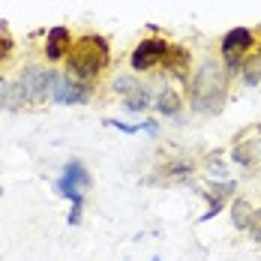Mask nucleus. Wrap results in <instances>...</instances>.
I'll use <instances>...</instances> for the list:
<instances>
[{
    "mask_svg": "<svg viewBox=\"0 0 261 261\" xmlns=\"http://www.w3.org/2000/svg\"><path fill=\"white\" fill-rule=\"evenodd\" d=\"M90 96H93V84H84V81L72 79L66 69L57 72V81L51 87L54 105H84V102H90Z\"/></svg>",
    "mask_w": 261,
    "mask_h": 261,
    "instance_id": "obj_5",
    "label": "nucleus"
},
{
    "mask_svg": "<svg viewBox=\"0 0 261 261\" xmlns=\"http://www.w3.org/2000/svg\"><path fill=\"white\" fill-rule=\"evenodd\" d=\"M102 123L108 126V129L123 132V135H138V132H141V126H138V123H126V120H117V117H105Z\"/></svg>",
    "mask_w": 261,
    "mask_h": 261,
    "instance_id": "obj_22",
    "label": "nucleus"
},
{
    "mask_svg": "<svg viewBox=\"0 0 261 261\" xmlns=\"http://www.w3.org/2000/svg\"><path fill=\"white\" fill-rule=\"evenodd\" d=\"M153 90L150 87H138L135 93H129L126 99H123V111H129V114H144L150 105H153Z\"/></svg>",
    "mask_w": 261,
    "mask_h": 261,
    "instance_id": "obj_12",
    "label": "nucleus"
},
{
    "mask_svg": "<svg viewBox=\"0 0 261 261\" xmlns=\"http://www.w3.org/2000/svg\"><path fill=\"white\" fill-rule=\"evenodd\" d=\"M153 108H156L162 117H177V114L183 111V96L174 90V87L165 84V87L156 93V99H153Z\"/></svg>",
    "mask_w": 261,
    "mask_h": 261,
    "instance_id": "obj_9",
    "label": "nucleus"
},
{
    "mask_svg": "<svg viewBox=\"0 0 261 261\" xmlns=\"http://www.w3.org/2000/svg\"><path fill=\"white\" fill-rule=\"evenodd\" d=\"M228 213H231V225H234L237 231H249L255 207H252L246 198H234V201H231V207H228Z\"/></svg>",
    "mask_w": 261,
    "mask_h": 261,
    "instance_id": "obj_11",
    "label": "nucleus"
},
{
    "mask_svg": "<svg viewBox=\"0 0 261 261\" xmlns=\"http://www.w3.org/2000/svg\"><path fill=\"white\" fill-rule=\"evenodd\" d=\"M27 102H30V99H27L24 84H21L18 79L9 81V93H6V111H21Z\"/></svg>",
    "mask_w": 261,
    "mask_h": 261,
    "instance_id": "obj_17",
    "label": "nucleus"
},
{
    "mask_svg": "<svg viewBox=\"0 0 261 261\" xmlns=\"http://www.w3.org/2000/svg\"><path fill=\"white\" fill-rule=\"evenodd\" d=\"M60 174H63L66 180H72L79 189H84V192L93 186V177H90V171H87V165H84L81 159H69V162L63 165V171H60Z\"/></svg>",
    "mask_w": 261,
    "mask_h": 261,
    "instance_id": "obj_10",
    "label": "nucleus"
},
{
    "mask_svg": "<svg viewBox=\"0 0 261 261\" xmlns=\"http://www.w3.org/2000/svg\"><path fill=\"white\" fill-rule=\"evenodd\" d=\"M12 51H15V39L9 33H0V66L12 57Z\"/></svg>",
    "mask_w": 261,
    "mask_h": 261,
    "instance_id": "obj_24",
    "label": "nucleus"
},
{
    "mask_svg": "<svg viewBox=\"0 0 261 261\" xmlns=\"http://www.w3.org/2000/svg\"><path fill=\"white\" fill-rule=\"evenodd\" d=\"M228 72L222 69V63L204 60L198 69H192L189 84V108L198 114H219L228 99Z\"/></svg>",
    "mask_w": 261,
    "mask_h": 261,
    "instance_id": "obj_1",
    "label": "nucleus"
},
{
    "mask_svg": "<svg viewBox=\"0 0 261 261\" xmlns=\"http://www.w3.org/2000/svg\"><path fill=\"white\" fill-rule=\"evenodd\" d=\"M240 81L246 87H261V51L258 54H249L243 69H240Z\"/></svg>",
    "mask_w": 261,
    "mask_h": 261,
    "instance_id": "obj_15",
    "label": "nucleus"
},
{
    "mask_svg": "<svg viewBox=\"0 0 261 261\" xmlns=\"http://www.w3.org/2000/svg\"><path fill=\"white\" fill-rule=\"evenodd\" d=\"M138 126H141V132H147V135H153V138L159 135V123L156 120H141Z\"/></svg>",
    "mask_w": 261,
    "mask_h": 261,
    "instance_id": "obj_26",
    "label": "nucleus"
},
{
    "mask_svg": "<svg viewBox=\"0 0 261 261\" xmlns=\"http://www.w3.org/2000/svg\"><path fill=\"white\" fill-rule=\"evenodd\" d=\"M162 174L171 177V180H189L195 174V162L192 159H171L162 165Z\"/></svg>",
    "mask_w": 261,
    "mask_h": 261,
    "instance_id": "obj_13",
    "label": "nucleus"
},
{
    "mask_svg": "<svg viewBox=\"0 0 261 261\" xmlns=\"http://www.w3.org/2000/svg\"><path fill=\"white\" fill-rule=\"evenodd\" d=\"M72 42H75V36L69 33V27L66 24H54L48 27V33H45V60L48 63H60V60H66V54L72 48Z\"/></svg>",
    "mask_w": 261,
    "mask_h": 261,
    "instance_id": "obj_6",
    "label": "nucleus"
},
{
    "mask_svg": "<svg viewBox=\"0 0 261 261\" xmlns=\"http://www.w3.org/2000/svg\"><path fill=\"white\" fill-rule=\"evenodd\" d=\"M243 63H246V54H237V51H222V69H225L228 75H240Z\"/></svg>",
    "mask_w": 261,
    "mask_h": 261,
    "instance_id": "obj_21",
    "label": "nucleus"
},
{
    "mask_svg": "<svg viewBox=\"0 0 261 261\" xmlns=\"http://www.w3.org/2000/svg\"><path fill=\"white\" fill-rule=\"evenodd\" d=\"M255 144L252 141H234L231 147V162L240 165V168H255Z\"/></svg>",
    "mask_w": 261,
    "mask_h": 261,
    "instance_id": "obj_14",
    "label": "nucleus"
},
{
    "mask_svg": "<svg viewBox=\"0 0 261 261\" xmlns=\"http://www.w3.org/2000/svg\"><path fill=\"white\" fill-rule=\"evenodd\" d=\"M138 87H141V81H138L135 72H132V75H117V79L111 81V90H114V93H120L123 99H126L129 93H135Z\"/></svg>",
    "mask_w": 261,
    "mask_h": 261,
    "instance_id": "obj_20",
    "label": "nucleus"
},
{
    "mask_svg": "<svg viewBox=\"0 0 261 261\" xmlns=\"http://www.w3.org/2000/svg\"><path fill=\"white\" fill-rule=\"evenodd\" d=\"M204 168H207L210 180H231V174H228V162L222 156H207V162H204Z\"/></svg>",
    "mask_w": 261,
    "mask_h": 261,
    "instance_id": "obj_19",
    "label": "nucleus"
},
{
    "mask_svg": "<svg viewBox=\"0 0 261 261\" xmlns=\"http://www.w3.org/2000/svg\"><path fill=\"white\" fill-rule=\"evenodd\" d=\"M234 192H237L234 180H213L207 189H198V195H204V198H228Z\"/></svg>",
    "mask_w": 261,
    "mask_h": 261,
    "instance_id": "obj_18",
    "label": "nucleus"
},
{
    "mask_svg": "<svg viewBox=\"0 0 261 261\" xmlns=\"http://www.w3.org/2000/svg\"><path fill=\"white\" fill-rule=\"evenodd\" d=\"M171 51V42L165 39V36H147V39H141L129 54V69L138 75V72H150V69H156L162 66V60L168 57Z\"/></svg>",
    "mask_w": 261,
    "mask_h": 261,
    "instance_id": "obj_3",
    "label": "nucleus"
},
{
    "mask_svg": "<svg viewBox=\"0 0 261 261\" xmlns=\"http://www.w3.org/2000/svg\"><path fill=\"white\" fill-rule=\"evenodd\" d=\"M0 198H3V186H0Z\"/></svg>",
    "mask_w": 261,
    "mask_h": 261,
    "instance_id": "obj_29",
    "label": "nucleus"
},
{
    "mask_svg": "<svg viewBox=\"0 0 261 261\" xmlns=\"http://www.w3.org/2000/svg\"><path fill=\"white\" fill-rule=\"evenodd\" d=\"M6 93H9V79L0 75V111L6 108Z\"/></svg>",
    "mask_w": 261,
    "mask_h": 261,
    "instance_id": "obj_27",
    "label": "nucleus"
},
{
    "mask_svg": "<svg viewBox=\"0 0 261 261\" xmlns=\"http://www.w3.org/2000/svg\"><path fill=\"white\" fill-rule=\"evenodd\" d=\"M225 210V198H207V210L198 216V222H210L213 216H219Z\"/></svg>",
    "mask_w": 261,
    "mask_h": 261,
    "instance_id": "obj_23",
    "label": "nucleus"
},
{
    "mask_svg": "<svg viewBox=\"0 0 261 261\" xmlns=\"http://www.w3.org/2000/svg\"><path fill=\"white\" fill-rule=\"evenodd\" d=\"M258 42H255V30H249V27H231L225 36H222V42H219V51H237V54H252Z\"/></svg>",
    "mask_w": 261,
    "mask_h": 261,
    "instance_id": "obj_7",
    "label": "nucleus"
},
{
    "mask_svg": "<svg viewBox=\"0 0 261 261\" xmlns=\"http://www.w3.org/2000/svg\"><path fill=\"white\" fill-rule=\"evenodd\" d=\"M108 63H111V45L102 33L79 36L66 54V72L84 84H93L108 69Z\"/></svg>",
    "mask_w": 261,
    "mask_h": 261,
    "instance_id": "obj_2",
    "label": "nucleus"
},
{
    "mask_svg": "<svg viewBox=\"0 0 261 261\" xmlns=\"http://www.w3.org/2000/svg\"><path fill=\"white\" fill-rule=\"evenodd\" d=\"M18 81L24 84L27 90V99L30 102H42V99H51V87L57 81V69H48L42 63H27L21 69Z\"/></svg>",
    "mask_w": 261,
    "mask_h": 261,
    "instance_id": "obj_4",
    "label": "nucleus"
},
{
    "mask_svg": "<svg viewBox=\"0 0 261 261\" xmlns=\"http://www.w3.org/2000/svg\"><path fill=\"white\" fill-rule=\"evenodd\" d=\"M81 213H84V204H69V213H66V225L69 228L81 225Z\"/></svg>",
    "mask_w": 261,
    "mask_h": 261,
    "instance_id": "obj_25",
    "label": "nucleus"
},
{
    "mask_svg": "<svg viewBox=\"0 0 261 261\" xmlns=\"http://www.w3.org/2000/svg\"><path fill=\"white\" fill-rule=\"evenodd\" d=\"M150 261H162V258H159V255H153V258H150Z\"/></svg>",
    "mask_w": 261,
    "mask_h": 261,
    "instance_id": "obj_28",
    "label": "nucleus"
},
{
    "mask_svg": "<svg viewBox=\"0 0 261 261\" xmlns=\"http://www.w3.org/2000/svg\"><path fill=\"white\" fill-rule=\"evenodd\" d=\"M162 69L171 72V75H177L180 81H189V69H192V54H189V48L171 42V51L162 60Z\"/></svg>",
    "mask_w": 261,
    "mask_h": 261,
    "instance_id": "obj_8",
    "label": "nucleus"
},
{
    "mask_svg": "<svg viewBox=\"0 0 261 261\" xmlns=\"http://www.w3.org/2000/svg\"><path fill=\"white\" fill-rule=\"evenodd\" d=\"M54 195L60 198H69V204H84V189H79L72 180H66L63 174L54 180Z\"/></svg>",
    "mask_w": 261,
    "mask_h": 261,
    "instance_id": "obj_16",
    "label": "nucleus"
}]
</instances>
